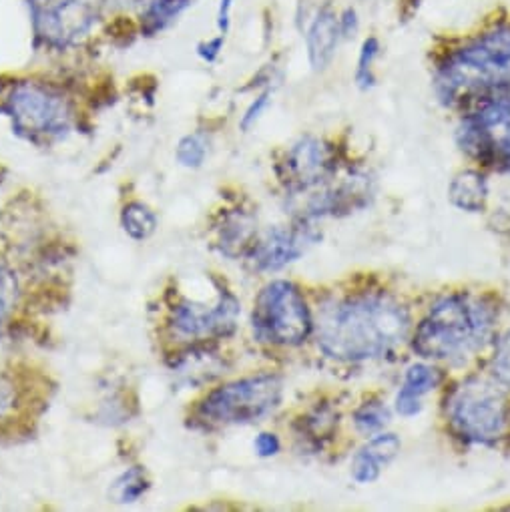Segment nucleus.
<instances>
[{"label":"nucleus","mask_w":510,"mask_h":512,"mask_svg":"<svg viewBox=\"0 0 510 512\" xmlns=\"http://www.w3.org/2000/svg\"><path fill=\"white\" fill-rule=\"evenodd\" d=\"M432 85L444 105L462 109L510 91V11H494L476 29L448 39L436 53Z\"/></svg>","instance_id":"nucleus-1"},{"label":"nucleus","mask_w":510,"mask_h":512,"mask_svg":"<svg viewBox=\"0 0 510 512\" xmlns=\"http://www.w3.org/2000/svg\"><path fill=\"white\" fill-rule=\"evenodd\" d=\"M410 316L388 296H356L322 312L318 346L336 360L380 358L406 340Z\"/></svg>","instance_id":"nucleus-2"},{"label":"nucleus","mask_w":510,"mask_h":512,"mask_svg":"<svg viewBox=\"0 0 510 512\" xmlns=\"http://www.w3.org/2000/svg\"><path fill=\"white\" fill-rule=\"evenodd\" d=\"M492 310L470 296L436 302L416 328L414 350L426 360H462L480 350L492 334Z\"/></svg>","instance_id":"nucleus-3"},{"label":"nucleus","mask_w":510,"mask_h":512,"mask_svg":"<svg viewBox=\"0 0 510 512\" xmlns=\"http://www.w3.org/2000/svg\"><path fill=\"white\" fill-rule=\"evenodd\" d=\"M456 139L460 149L484 167L510 171V91L466 105Z\"/></svg>","instance_id":"nucleus-4"},{"label":"nucleus","mask_w":510,"mask_h":512,"mask_svg":"<svg viewBox=\"0 0 510 512\" xmlns=\"http://www.w3.org/2000/svg\"><path fill=\"white\" fill-rule=\"evenodd\" d=\"M446 418L464 442L490 444L504 434L510 408L496 384L484 378H468L446 398Z\"/></svg>","instance_id":"nucleus-5"},{"label":"nucleus","mask_w":510,"mask_h":512,"mask_svg":"<svg viewBox=\"0 0 510 512\" xmlns=\"http://www.w3.org/2000/svg\"><path fill=\"white\" fill-rule=\"evenodd\" d=\"M284 384L276 374L247 376L209 392L195 416L207 426L251 424L272 414L282 402Z\"/></svg>","instance_id":"nucleus-6"},{"label":"nucleus","mask_w":510,"mask_h":512,"mask_svg":"<svg viewBox=\"0 0 510 512\" xmlns=\"http://www.w3.org/2000/svg\"><path fill=\"white\" fill-rule=\"evenodd\" d=\"M253 334L260 342L294 348L308 340L314 322L304 294L292 282L268 284L253 306Z\"/></svg>","instance_id":"nucleus-7"},{"label":"nucleus","mask_w":510,"mask_h":512,"mask_svg":"<svg viewBox=\"0 0 510 512\" xmlns=\"http://www.w3.org/2000/svg\"><path fill=\"white\" fill-rule=\"evenodd\" d=\"M15 131L33 143L63 139L75 121L73 105L49 83H19L7 99Z\"/></svg>","instance_id":"nucleus-8"},{"label":"nucleus","mask_w":510,"mask_h":512,"mask_svg":"<svg viewBox=\"0 0 510 512\" xmlns=\"http://www.w3.org/2000/svg\"><path fill=\"white\" fill-rule=\"evenodd\" d=\"M35 37L53 49L81 43L97 23L95 0H27Z\"/></svg>","instance_id":"nucleus-9"},{"label":"nucleus","mask_w":510,"mask_h":512,"mask_svg":"<svg viewBox=\"0 0 510 512\" xmlns=\"http://www.w3.org/2000/svg\"><path fill=\"white\" fill-rule=\"evenodd\" d=\"M336 173L338 149L334 143L314 135L294 141L278 165V175L292 193H308L326 185Z\"/></svg>","instance_id":"nucleus-10"},{"label":"nucleus","mask_w":510,"mask_h":512,"mask_svg":"<svg viewBox=\"0 0 510 512\" xmlns=\"http://www.w3.org/2000/svg\"><path fill=\"white\" fill-rule=\"evenodd\" d=\"M239 316L237 300L219 290L213 304L183 300L169 312V330L175 338L187 342H201L211 338H223L235 330Z\"/></svg>","instance_id":"nucleus-11"},{"label":"nucleus","mask_w":510,"mask_h":512,"mask_svg":"<svg viewBox=\"0 0 510 512\" xmlns=\"http://www.w3.org/2000/svg\"><path fill=\"white\" fill-rule=\"evenodd\" d=\"M302 25V37L306 45L308 63L316 73L326 71L344 43L338 23V7L332 0H320L304 11V17L298 19Z\"/></svg>","instance_id":"nucleus-12"},{"label":"nucleus","mask_w":510,"mask_h":512,"mask_svg":"<svg viewBox=\"0 0 510 512\" xmlns=\"http://www.w3.org/2000/svg\"><path fill=\"white\" fill-rule=\"evenodd\" d=\"M314 239L316 233L304 221L294 227H274L264 237L255 239L247 258L255 270L276 272L296 262Z\"/></svg>","instance_id":"nucleus-13"},{"label":"nucleus","mask_w":510,"mask_h":512,"mask_svg":"<svg viewBox=\"0 0 510 512\" xmlns=\"http://www.w3.org/2000/svg\"><path fill=\"white\" fill-rule=\"evenodd\" d=\"M402 442L396 434H376L362 450L352 458V478L360 484L374 482L382 468H386L400 452Z\"/></svg>","instance_id":"nucleus-14"},{"label":"nucleus","mask_w":510,"mask_h":512,"mask_svg":"<svg viewBox=\"0 0 510 512\" xmlns=\"http://www.w3.org/2000/svg\"><path fill=\"white\" fill-rule=\"evenodd\" d=\"M255 239H258V229H255L253 217L245 211H231L217 227V247L227 258L247 255Z\"/></svg>","instance_id":"nucleus-15"},{"label":"nucleus","mask_w":510,"mask_h":512,"mask_svg":"<svg viewBox=\"0 0 510 512\" xmlns=\"http://www.w3.org/2000/svg\"><path fill=\"white\" fill-rule=\"evenodd\" d=\"M440 382V374L426 366V364H414L406 370L404 384L400 392L396 394V412L400 416H416L422 410V396L434 390Z\"/></svg>","instance_id":"nucleus-16"},{"label":"nucleus","mask_w":510,"mask_h":512,"mask_svg":"<svg viewBox=\"0 0 510 512\" xmlns=\"http://www.w3.org/2000/svg\"><path fill=\"white\" fill-rule=\"evenodd\" d=\"M141 33L153 37L173 25L191 5V0H137Z\"/></svg>","instance_id":"nucleus-17"},{"label":"nucleus","mask_w":510,"mask_h":512,"mask_svg":"<svg viewBox=\"0 0 510 512\" xmlns=\"http://www.w3.org/2000/svg\"><path fill=\"white\" fill-rule=\"evenodd\" d=\"M450 201L470 213H476L484 207L486 197H488V185L484 177L476 171H464L454 177L448 189Z\"/></svg>","instance_id":"nucleus-18"},{"label":"nucleus","mask_w":510,"mask_h":512,"mask_svg":"<svg viewBox=\"0 0 510 512\" xmlns=\"http://www.w3.org/2000/svg\"><path fill=\"white\" fill-rule=\"evenodd\" d=\"M121 227L123 231L137 241L149 239L157 229V215L149 205L141 201H131L121 211Z\"/></svg>","instance_id":"nucleus-19"},{"label":"nucleus","mask_w":510,"mask_h":512,"mask_svg":"<svg viewBox=\"0 0 510 512\" xmlns=\"http://www.w3.org/2000/svg\"><path fill=\"white\" fill-rule=\"evenodd\" d=\"M380 53H382V41L376 35H366L360 43L356 71H354V81L362 91H368L376 85L374 65L380 59Z\"/></svg>","instance_id":"nucleus-20"},{"label":"nucleus","mask_w":510,"mask_h":512,"mask_svg":"<svg viewBox=\"0 0 510 512\" xmlns=\"http://www.w3.org/2000/svg\"><path fill=\"white\" fill-rule=\"evenodd\" d=\"M207 153H209V139H207L205 133L197 131V133L185 135L179 141L175 157H177L179 165H183L187 169H197L205 163Z\"/></svg>","instance_id":"nucleus-21"},{"label":"nucleus","mask_w":510,"mask_h":512,"mask_svg":"<svg viewBox=\"0 0 510 512\" xmlns=\"http://www.w3.org/2000/svg\"><path fill=\"white\" fill-rule=\"evenodd\" d=\"M147 488H149V480L145 476V470L141 466H133L115 480L113 496L119 502H135L147 492Z\"/></svg>","instance_id":"nucleus-22"},{"label":"nucleus","mask_w":510,"mask_h":512,"mask_svg":"<svg viewBox=\"0 0 510 512\" xmlns=\"http://www.w3.org/2000/svg\"><path fill=\"white\" fill-rule=\"evenodd\" d=\"M390 422V410L382 402H368L360 406L354 414V424L358 432L372 436L384 430V426Z\"/></svg>","instance_id":"nucleus-23"},{"label":"nucleus","mask_w":510,"mask_h":512,"mask_svg":"<svg viewBox=\"0 0 510 512\" xmlns=\"http://www.w3.org/2000/svg\"><path fill=\"white\" fill-rule=\"evenodd\" d=\"M19 298V284L9 266L0 262V322L7 320L15 310Z\"/></svg>","instance_id":"nucleus-24"},{"label":"nucleus","mask_w":510,"mask_h":512,"mask_svg":"<svg viewBox=\"0 0 510 512\" xmlns=\"http://www.w3.org/2000/svg\"><path fill=\"white\" fill-rule=\"evenodd\" d=\"M492 374L494 378L510 390V332L500 338L492 356Z\"/></svg>","instance_id":"nucleus-25"},{"label":"nucleus","mask_w":510,"mask_h":512,"mask_svg":"<svg viewBox=\"0 0 510 512\" xmlns=\"http://www.w3.org/2000/svg\"><path fill=\"white\" fill-rule=\"evenodd\" d=\"M270 101H272V89H266V91H262L258 97H255L251 103H249V107L245 109V113H243V117H241V129L243 131H249L255 123H258L260 119H262V115L266 113V109L270 107Z\"/></svg>","instance_id":"nucleus-26"},{"label":"nucleus","mask_w":510,"mask_h":512,"mask_svg":"<svg viewBox=\"0 0 510 512\" xmlns=\"http://www.w3.org/2000/svg\"><path fill=\"white\" fill-rule=\"evenodd\" d=\"M338 23H340V33L344 43L356 39L362 29V17L354 5H346L338 9Z\"/></svg>","instance_id":"nucleus-27"},{"label":"nucleus","mask_w":510,"mask_h":512,"mask_svg":"<svg viewBox=\"0 0 510 512\" xmlns=\"http://www.w3.org/2000/svg\"><path fill=\"white\" fill-rule=\"evenodd\" d=\"M223 47H225V35L219 33L217 37H211V39L199 43V45H197V55H199L205 63H215V61L219 59Z\"/></svg>","instance_id":"nucleus-28"},{"label":"nucleus","mask_w":510,"mask_h":512,"mask_svg":"<svg viewBox=\"0 0 510 512\" xmlns=\"http://www.w3.org/2000/svg\"><path fill=\"white\" fill-rule=\"evenodd\" d=\"M237 0H219L217 3V15H215V25L221 35L227 37L231 29V19H233V9H235Z\"/></svg>","instance_id":"nucleus-29"},{"label":"nucleus","mask_w":510,"mask_h":512,"mask_svg":"<svg viewBox=\"0 0 510 512\" xmlns=\"http://www.w3.org/2000/svg\"><path fill=\"white\" fill-rule=\"evenodd\" d=\"M280 438L276 436V434H272V432H262L258 438H255V442H253V448H255V452H258L260 456H276L278 452H280Z\"/></svg>","instance_id":"nucleus-30"}]
</instances>
